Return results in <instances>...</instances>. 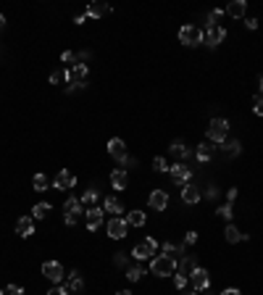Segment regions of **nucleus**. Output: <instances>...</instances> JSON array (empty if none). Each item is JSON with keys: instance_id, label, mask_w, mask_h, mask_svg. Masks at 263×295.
<instances>
[{"instance_id": "f257e3e1", "label": "nucleus", "mask_w": 263, "mask_h": 295, "mask_svg": "<svg viewBox=\"0 0 263 295\" xmlns=\"http://www.w3.org/2000/svg\"><path fill=\"white\" fill-rule=\"evenodd\" d=\"M150 271H153L156 277H171V274L176 271V261L160 253V256H153V258H150Z\"/></svg>"}, {"instance_id": "f03ea898", "label": "nucleus", "mask_w": 263, "mask_h": 295, "mask_svg": "<svg viewBox=\"0 0 263 295\" xmlns=\"http://www.w3.org/2000/svg\"><path fill=\"white\" fill-rule=\"evenodd\" d=\"M226 135H229V121L226 119H210V124H208V142L221 145V142H226Z\"/></svg>"}, {"instance_id": "7ed1b4c3", "label": "nucleus", "mask_w": 263, "mask_h": 295, "mask_svg": "<svg viewBox=\"0 0 263 295\" xmlns=\"http://www.w3.org/2000/svg\"><path fill=\"white\" fill-rule=\"evenodd\" d=\"M156 248H158V240L156 237H145V240H140L137 245H134L132 256H134L137 261H145V258H150L156 253Z\"/></svg>"}, {"instance_id": "20e7f679", "label": "nucleus", "mask_w": 263, "mask_h": 295, "mask_svg": "<svg viewBox=\"0 0 263 295\" xmlns=\"http://www.w3.org/2000/svg\"><path fill=\"white\" fill-rule=\"evenodd\" d=\"M179 43L182 45H200L203 43V32L195 24H184L179 29Z\"/></svg>"}, {"instance_id": "39448f33", "label": "nucleus", "mask_w": 263, "mask_h": 295, "mask_svg": "<svg viewBox=\"0 0 263 295\" xmlns=\"http://www.w3.org/2000/svg\"><path fill=\"white\" fill-rule=\"evenodd\" d=\"M106 229H108V237H110V240H124L129 224H126V219H121V216H110V221H108Z\"/></svg>"}, {"instance_id": "423d86ee", "label": "nucleus", "mask_w": 263, "mask_h": 295, "mask_svg": "<svg viewBox=\"0 0 263 295\" xmlns=\"http://www.w3.org/2000/svg\"><path fill=\"white\" fill-rule=\"evenodd\" d=\"M224 37H226V29H224V27H206L203 43H206L208 48H216L218 43H224Z\"/></svg>"}, {"instance_id": "0eeeda50", "label": "nucleus", "mask_w": 263, "mask_h": 295, "mask_svg": "<svg viewBox=\"0 0 263 295\" xmlns=\"http://www.w3.org/2000/svg\"><path fill=\"white\" fill-rule=\"evenodd\" d=\"M190 282H192V287H195L198 292H206L208 284H210V277H208V271L203 266H195V271L190 274Z\"/></svg>"}, {"instance_id": "6e6552de", "label": "nucleus", "mask_w": 263, "mask_h": 295, "mask_svg": "<svg viewBox=\"0 0 263 295\" xmlns=\"http://www.w3.org/2000/svg\"><path fill=\"white\" fill-rule=\"evenodd\" d=\"M74 185H76V177L68 169H60L58 174H56V179H53V187L56 190H72Z\"/></svg>"}, {"instance_id": "1a4fd4ad", "label": "nucleus", "mask_w": 263, "mask_h": 295, "mask_svg": "<svg viewBox=\"0 0 263 295\" xmlns=\"http://www.w3.org/2000/svg\"><path fill=\"white\" fill-rule=\"evenodd\" d=\"M42 274H45L50 282H56V284L66 277V274H64V266H60L58 261H45V263H42Z\"/></svg>"}, {"instance_id": "9d476101", "label": "nucleus", "mask_w": 263, "mask_h": 295, "mask_svg": "<svg viewBox=\"0 0 263 295\" xmlns=\"http://www.w3.org/2000/svg\"><path fill=\"white\" fill-rule=\"evenodd\" d=\"M168 171H171V179H174L176 185H187L190 177H192V169L187 164H174V166H168Z\"/></svg>"}, {"instance_id": "9b49d317", "label": "nucleus", "mask_w": 263, "mask_h": 295, "mask_svg": "<svg viewBox=\"0 0 263 295\" xmlns=\"http://www.w3.org/2000/svg\"><path fill=\"white\" fill-rule=\"evenodd\" d=\"M84 221H87V229H90V232L100 229V224H103V208H98V206L87 208V211H84Z\"/></svg>"}, {"instance_id": "f8f14e48", "label": "nucleus", "mask_w": 263, "mask_h": 295, "mask_svg": "<svg viewBox=\"0 0 263 295\" xmlns=\"http://www.w3.org/2000/svg\"><path fill=\"white\" fill-rule=\"evenodd\" d=\"M148 203H150V208H153V211H166V206H168L166 190H153V192H150V198H148Z\"/></svg>"}, {"instance_id": "ddd939ff", "label": "nucleus", "mask_w": 263, "mask_h": 295, "mask_svg": "<svg viewBox=\"0 0 263 295\" xmlns=\"http://www.w3.org/2000/svg\"><path fill=\"white\" fill-rule=\"evenodd\" d=\"M184 248H187V245H184V242H179V245H174V242H171V240H168V242H164V256H168V258H174V261L179 263L182 258H184V256H187V253H184Z\"/></svg>"}, {"instance_id": "4468645a", "label": "nucleus", "mask_w": 263, "mask_h": 295, "mask_svg": "<svg viewBox=\"0 0 263 295\" xmlns=\"http://www.w3.org/2000/svg\"><path fill=\"white\" fill-rule=\"evenodd\" d=\"M16 235H22V237H29V235H34V219L32 216H22L16 221Z\"/></svg>"}, {"instance_id": "2eb2a0df", "label": "nucleus", "mask_w": 263, "mask_h": 295, "mask_svg": "<svg viewBox=\"0 0 263 295\" xmlns=\"http://www.w3.org/2000/svg\"><path fill=\"white\" fill-rule=\"evenodd\" d=\"M110 185H114V190H126V185H129L126 169H114L110 171Z\"/></svg>"}, {"instance_id": "dca6fc26", "label": "nucleus", "mask_w": 263, "mask_h": 295, "mask_svg": "<svg viewBox=\"0 0 263 295\" xmlns=\"http://www.w3.org/2000/svg\"><path fill=\"white\" fill-rule=\"evenodd\" d=\"M87 19H103L108 14V3H103V0H95V3L87 6Z\"/></svg>"}, {"instance_id": "f3484780", "label": "nucleus", "mask_w": 263, "mask_h": 295, "mask_svg": "<svg viewBox=\"0 0 263 295\" xmlns=\"http://www.w3.org/2000/svg\"><path fill=\"white\" fill-rule=\"evenodd\" d=\"M108 153L114 156V158H124L126 156V145H124V140L121 137H114V140H108Z\"/></svg>"}, {"instance_id": "a211bd4d", "label": "nucleus", "mask_w": 263, "mask_h": 295, "mask_svg": "<svg viewBox=\"0 0 263 295\" xmlns=\"http://www.w3.org/2000/svg\"><path fill=\"white\" fill-rule=\"evenodd\" d=\"M200 198H203V195H200V190L195 185H184V187H182V200H184L187 206H195Z\"/></svg>"}, {"instance_id": "6ab92c4d", "label": "nucleus", "mask_w": 263, "mask_h": 295, "mask_svg": "<svg viewBox=\"0 0 263 295\" xmlns=\"http://www.w3.org/2000/svg\"><path fill=\"white\" fill-rule=\"evenodd\" d=\"M90 66L87 64H74L72 69H68V82H84Z\"/></svg>"}, {"instance_id": "aec40b11", "label": "nucleus", "mask_w": 263, "mask_h": 295, "mask_svg": "<svg viewBox=\"0 0 263 295\" xmlns=\"http://www.w3.org/2000/svg\"><path fill=\"white\" fill-rule=\"evenodd\" d=\"M245 11H248V3H245V0H232V3L226 6V14H229L232 19H242V16H245Z\"/></svg>"}, {"instance_id": "412c9836", "label": "nucleus", "mask_w": 263, "mask_h": 295, "mask_svg": "<svg viewBox=\"0 0 263 295\" xmlns=\"http://www.w3.org/2000/svg\"><path fill=\"white\" fill-rule=\"evenodd\" d=\"M195 156H198V161H210L216 156V148H214V142H200L198 145V150H195Z\"/></svg>"}, {"instance_id": "4be33fe9", "label": "nucleus", "mask_w": 263, "mask_h": 295, "mask_svg": "<svg viewBox=\"0 0 263 295\" xmlns=\"http://www.w3.org/2000/svg\"><path fill=\"white\" fill-rule=\"evenodd\" d=\"M224 237H226V242H232V245H234V242H242V240H248L250 235H245V232H240L234 224H229L226 229H224Z\"/></svg>"}, {"instance_id": "5701e85b", "label": "nucleus", "mask_w": 263, "mask_h": 295, "mask_svg": "<svg viewBox=\"0 0 263 295\" xmlns=\"http://www.w3.org/2000/svg\"><path fill=\"white\" fill-rule=\"evenodd\" d=\"M66 290H68V292H82V290H84V282H82V277H79L76 271L68 274V279H66Z\"/></svg>"}, {"instance_id": "b1692460", "label": "nucleus", "mask_w": 263, "mask_h": 295, "mask_svg": "<svg viewBox=\"0 0 263 295\" xmlns=\"http://www.w3.org/2000/svg\"><path fill=\"white\" fill-rule=\"evenodd\" d=\"M195 266H198L195 258H192V256H184V258H182V261L176 263V271H179V274H184V277H190V274L195 271Z\"/></svg>"}, {"instance_id": "393cba45", "label": "nucleus", "mask_w": 263, "mask_h": 295, "mask_svg": "<svg viewBox=\"0 0 263 295\" xmlns=\"http://www.w3.org/2000/svg\"><path fill=\"white\" fill-rule=\"evenodd\" d=\"M64 211H66V213H84L87 208L82 206V200H79V198H72V195H68L66 203H64Z\"/></svg>"}, {"instance_id": "a878e982", "label": "nucleus", "mask_w": 263, "mask_h": 295, "mask_svg": "<svg viewBox=\"0 0 263 295\" xmlns=\"http://www.w3.org/2000/svg\"><path fill=\"white\" fill-rule=\"evenodd\" d=\"M124 219H126L129 227H142L145 224V211H129Z\"/></svg>"}, {"instance_id": "bb28decb", "label": "nucleus", "mask_w": 263, "mask_h": 295, "mask_svg": "<svg viewBox=\"0 0 263 295\" xmlns=\"http://www.w3.org/2000/svg\"><path fill=\"white\" fill-rule=\"evenodd\" d=\"M103 211H108L110 216H118V213L124 211V206H121L116 198H106V200H103Z\"/></svg>"}, {"instance_id": "cd10ccee", "label": "nucleus", "mask_w": 263, "mask_h": 295, "mask_svg": "<svg viewBox=\"0 0 263 295\" xmlns=\"http://www.w3.org/2000/svg\"><path fill=\"white\" fill-rule=\"evenodd\" d=\"M171 153H174V156H179V158H190L192 156V150L184 145V142H182V140H176V142H171Z\"/></svg>"}, {"instance_id": "c85d7f7f", "label": "nucleus", "mask_w": 263, "mask_h": 295, "mask_svg": "<svg viewBox=\"0 0 263 295\" xmlns=\"http://www.w3.org/2000/svg\"><path fill=\"white\" fill-rule=\"evenodd\" d=\"M64 82H68V69H56L50 74V85H64Z\"/></svg>"}, {"instance_id": "c756f323", "label": "nucleus", "mask_w": 263, "mask_h": 295, "mask_svg": "<svg viewBox=\"0 0 263 295\" xmlns=\"http://www.w3.org/2000/svg\"><path fill=\"white\" fill-rule=\"evenodd\" d=\"M48 213H50V203H37L32 208V219H45Z\"/></svg>"}, {"instance_id": "7c9ffc66", "label": "nucleus", "mask_w": 263, "mask_h": 295, "mask_svg": "<svg viewBox=\"0 0 263 295\" xmlns=\"http://www.w3.org/2000/svg\"><path fill=\"white\" fill-rule=\"evenodd\" d=\"M240 150H242V145H240L237 140H226L224 142V153L226 156H240Z\"/></svg>"}, {"instance_id": "2f4dec72", "label": "nucleus", "mask_w": 263, "mask_h": 295, "mask_svg": "<svg viewBox=\"0 0 263 295\" xmlns=\"http://www.w3.org/2000/svg\"><path fill=\"white\" fill-rule=\"evenodd\" d=\"M142 274H145V266H140V263H137V266H129V269H126V279L137 282L140 277H142Z\"/></svg>"}, {"instance_id": "473e14b6", "label": "nucleus", "mask_w": 263, "mask_h": 295, "mask_svg": "<svg viewBox=\"0 0 263 295\" xmlns=\"http://www.w3.org/2000/svg\"><path fill=\"white\" fill-rule=\"evenodd\" d=\"M32 187H34L37 192L48 190V177H45V174H34V179H32Z\"/></svg>"}, {"instance_id": "72a5a7b5", "label": "nucleus", "mask_w": 263, "mask_h": 295, "mask_svg": "<svg viewBox=\"0 0 263 295\" xmlns=\"http://www.w3.org/2000/svg\"><path fill=\"white\" fill-rule=\"evenodd\" d=\"M79 200H82V206H90V208H92V203L98 200V190H87Z\"/></svg>"}, {"instance_id": "f704fd0d", "label": "nucleus", "mask_w": 263, "mask_h": 295, "mask_svg": "<svg viewBox=\"0 0 263 295\" xmlns=\"http://www.w3.org/2000/svg\"><path fill=\"white\" fill-rule=\"evenodd\" d=\"M187 282H190V277H184V274L174 271V287H176V290H184V287H187Z\"/></svg>"}, {"instance_id": "c9c22d12", "label": "nucleus", "mask_w": 263, "mask_h": 295, "mask_svg": "<svg viewBox=\"0 0 263 295\" xmlns=\"http://www.w3.org/2000/svg\"><path fill=\"white\" fill-rule=\"evenodd\" d=\"M224 16V11H221V8H216V11H210L208 14V27H218V19Z\"/></svg>"}, {"instance_id": "e433bc0d", "label": "nucleus", "mask_w": 263, "mask_h": 295, "mask_svg": "<svg viewBox=\"0 0 263 295\" xmlns=\"http://www.w3.org/2000/svg\"><path fill=\"white\" fill-rule=\"evenodd\" d=\"M0 295H24V290L18 287V284H6V287L0 290Z\"/></svg>"}, {"instance_id": "4c0bfd02", "label": "nucleus", "mask_w": 263, "mask_h": 295, "mask_svg": "<svg viewBox=\"0 0 263 295\" xmlns=\"http://www.w3.org/2000/svg\"><path fill=\"white\" fill-rule=\"evenodd\" d=\"M218 216H221V219H226V221H229L232 216H234V211H232V203H226V206H221V208H218Z\"/></svg>"}, {"instance_id": "58836bf2", "label": "nucleus", "mask_w": 263, "mask_h": 295, "mask_svg": "<svg viewBox=\"0 0 263 295\" xmlns=\"http://www.w3.org/2000/svg\"><path fill=\"white\" fill-rule=\"evenodd\" d=\"M252 114L256 116H263V98L256 95V100H252Z\"/></svg>"}, {"instance_id": "ea45409f", "label": "nucleus", "mask_w": 263, "mask_h": 295, "mask_svg": "<svg viewBox=\"0 0 263 295\" xmlns=\"http://www.w3.org/2000/svg\"><path fill=\"white\" fill-rule=\"evenodd\" d=\"M153 169H156V171H168L166 158H153Z\"/></svg>"}, {"instance_id": "a19ab883", "label": "nucleus", "mask_w": 263, "mask_h": 295, "mask_svg": "<svg viewBox=\"0 0 263 295\" xmlns=\"http://www.w3.org/2000/svg\"><path fill=\"white\" fill-rule=\"evenodd\" d=\"M79 216H82V213H64V221H66L68 227H74L76 221H79Z\"/></svg>"}, {"instance_id": "79ce46f5", "label": "nucleus", "mask_w": 263, "mask_h": 295, "mask_svg": "<svg viewBox=\"0 0 263 295\" xmlns=\"http://www.w3.org/2000/svg\"><path fill=\"white\" fill-rule=\"evenodd\" d=\"M48 295H68V290H66V287H60V284H56V287H50V290H48Z\"/></svg>"}, {"instance_id": "37998d69", "label": "nucleus", "mask_w": 263, "mask_h": 295, "mask_svg": "<svg viewBox=\"0 0 263 295\" xmlns=\"http://www.w3.org/2000/svg\"><path fill=\"white\" fill-rule=\"evenodd\" d=\"M192 242H198V232H187L184 235V245H192Z\"/></svg>"}, {"instance_id": "c03bdc74", "label": "nucleus", "mask_w": 263, "mask_h": 295, "mask_svg": "<svg viewBox=\"0 0 263 295\" xmlns=\"http://www.w3.org/2000/svg\"><path fill=\"white\" fill-rule=\"evenodd\" d=\"M60 58H64V61H66V64H74V61H76V56L72 53V50H66V53H64V56H60Z\"/></svg>"}, {"instance_id": "a18cd8bd", "label": "nucleus", "mask_w": 263, "mask_h": 295, "mask_svg": "<svg viewBox=\"0 0 263 295\" xmlns=\"http://www.w3.org/2000/svg\"><path fill=\"white\" fill-rule=\"evenodd\" d=\"M84 82H68V93H76V90H82Z\"/></svg>"}, {"instance_id": "49530a36", "label": "nucleus", "mask_w": 263, "mask_h": 295, "mask_svg": "<svg viewBox=\"0 0 263 295\" xmlns=\"http://www.w3.org/2000/svg\"><path fill=\"white\" fill-rule=\"evenodd\" d=\"M216 195H218V190H216V187H208L206 198H208V200H216Z\"/></svg>"}, {"instance_id": "de8ad7c7", "label": "nucleus", "mask_w": 263, "mask_h": 295, "mask_svg": "<svg viewBox=\"0 0 263 295\" xmlns=\"http://www.w3.org/2000/svg\"><path fill=\"white\" fill-rule=\"evenodd\" d=\"M121 164H124V166H137V161L129 158V156H124V158H121Z\"/></svg>"}, {"instance_id": "09e8293b", "label": "nucleus", "mask_w": 263, "mask_h": 295, "mask_svg": "<svg viewBox=\"0 0 263 295\" xmlns=\"http://www.w3.org/2000/svg\"><path fill=\"white\" fill-rule=\"evenodd\" d=\"M245 24L248 29H258V19H245Z\"/></svg>"}, {"instance_id": "8fccbe9b", "label": "nucleus", "mask_w": 263, "mask_h": 295, "mask_svg": "<svg viewBox=\"0 0 263 295\" xmlns=\"http://www.w3.org/2000/svg\"><path fill=\"white\" fill-rule=\"evenodd\" d=\"M226 198H229V203H234V200H237V187H234V190H229V192H226Z\"/></svg>"}, {"instance_id": "3c124183", "label": "nucleus", "mask_w": 263, "mask_h": 295, "mask_svg": "<svg viewBox=\"0 0 263 295\" xmlns=\"http://www.w3.org/2000/svg\"><path fill=\"white\" fill-rule=\"evenodd\" d=\"M116 263H118V266H124V263H126V256H124V253H118V256H116Z\"/></svg>"}, {"instance_id": "603ef678", "label": "nucleus", "mask_w": 263, "mask_h": 295, "mask_svg": "<svg viewBox=\"0 0 263 295\" xmlns=\"http://www.w3.org/2000/svg\"><path fill=\"white\" fill-rule=\"evenodd\" d=\"M87 22V14H79L76 19H74V24H84Z\"/></svg>"}, {"instance_id": "864d4df0", "label": "nucleus", "mask_w": 263, "mask_h": 295, "mask_svg": "<svg viewBox=\"0 0 263 295\" xmlns=\"http://www.w3.org/2000/svg\"><path fill=\"white\" fill-rule=\"evenodd\" d=\"M221 295H240V290H237V287H226V290L221 292Z\"/></svg>"}, {"instance_id": "5fc2aeb1", "label": "nucleus", "mask_w": 263, "mask_h": 295, "mask_svg": "<svg viewBox=\"0 0 263 295\" xmlns=\"http://www.w3.org/2000/svg\"><path fill=\"white\" fill-rule=\"evenodd\" d=\"M116 295H132V292H129V290H118Z\"/></svg>"}, {"instance_id": "6e6d98bb", "label": "nucleus", "mask_w": 263, "mask_h": 295, "mask_svg": "<svg viewBox=\"0 0 263 295\" xmlns=\"http://www.w3.org/2000/svg\"><path fill=\"white\" fill-rule=\"evenodd\" d=\"M258 87H260V93H263V77L258 79Z\"/></svg>"}, {"instance_id": "4d7b16f0", "label": "nucleus", "mask_w": 263, "mask_h": 295, "mask_svg": "<svg viewBox=\"0 0 263 295\" xmlns=\"http://www.w3.org/2000/svg\"><path fill=\"white\" fill-rule=\"evenodd\" d=\"M182 295H198V290H190V292H182Z\"/></svg>"}]
</instances>
